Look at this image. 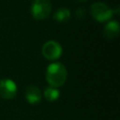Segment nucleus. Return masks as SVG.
Listing matches in <instances>:
<instances>
[{"label":"nucleus","instance_id":"f03ea898","mask_svg":"<svg viewBox=\"0 0 120 120\" xmlns=\"http://www.w3.org/2000/svg\"><path fill=\"white\" fill-rule=\"evenodd\" d=\"M90 13L92 17L99 22H107L113 16V10L102 2L93 3L90 8Z\"/></svg>","mask_w":120,"mask_h":120},{"label":"nucleus","instance_id":"423d86ee","mask_svg":"<svg viewBox=\"0 0 120 120\" xmlns=\"http://www.w3.org/2000/svg\"><path fill=\"white\" fill-rule=\"evenodd\" d=\"M25 98L31 105H37L41 101V93L38 87L29 85L25 89Z\"/></svg>","mask_w":120,"mask_h":120},{"label":"nucleus","instance_id":"1a4fd4ad","mask_svg":"<svg viewBox=\"0 0 120 120\" xmlns=\"http://www.w3.org/2000/svg\"><path fill=\"white\" fill-rule=\"evenodd\" d=\"M43 94H44L45 99L50 102L57 100L60 97V91L56 87H52V86H49V87L45 88Z\"/></svg>","mask_w":120,"mask_h":120},{"label":"nucleus","instance_id":"0eeeda50","mask_svg":"<svg viewBox=\"0 0 120 120\" xmlns=\"http://www.w3.org/2000/svg\"><path fill=\"white\" fill-rule=\"evenodd\" d=\"M120 31V27H119V23L117 21H110L106 23L103 33L104 36L108 38H114L118 36Z\"/></svg>","mask_w":120,"mask_h":120},{"label":"nucleus","instance_id":"20e7f679","mask_svg":"<svg viewBox=\"0 0 120 120\" xmlns=\"http://www.w3.org/2000/svg\"><path fill=\"white\" fill-rule=\"evenodd\" d=\"M42 54L48 60H57L62 55L61 45L54 40H49L42 46Z\"/></svg>","mask_w":120,"mask_h":120},{"label":"nucleus","instance_id":"39448f33","mask_svg":"<svg viewBox=\"0 0 120 120\" xmlns=\"http://www.w3.org/2000/svg\"><path fill=\"white\" fill-rule=\"evenodd\" d=\"M17 94V84L11 79L0 80V98L12 99Z\"/></svg>","mask_w":120,"mask_h":120},{"label":"nucleus","instance_id":"7ed1b4c3","mask_svg":"<svg viewBox=\"0 0 120 120\" xmlns=\"http://www.w3.org/2000/svg\"><path fill=\"white\" fill-rule=\"evenodd\" d=\"M30 9L34 19L45 20L51 14L52 4L50 0H34Z\"/></svg>","mask_w":120,"mask_h":120},{"label":"nucleus","instance_id":"9b49d317","mask_svg":"<svg viewBox=\"0 0 120 120\" xmlns=\"http://www.w3.org/2000/svg\"><path fill=\"white\" fill-rule=\"evenodd\" d=\"M78 2H86L87 0H77Z\"/></svg>","mask_w":120,"mask_h":120},{"label":"nucleus","instance_id":"9d476101","mask_svg":"<svg viewBox=\"0 0 120 120\" xmlns=\"http://www.w3.org/2000/svg\"><path fill=\"white\" fill-rule=\"evenodd\" d=\"M75 15H76L77 19H79V20L83 19L85 16V8H78L75 11Z\"/></svg>","mask_w":120,"mask_h":120},{"label":"nucleus","instance_id":"f257e3e1","mask_svg":"<svg viewBox=\"0 0 120 120\" xmlns=\"http://www.w3.org/2000/svg\"><path fill=\"white\" fill-rule=\"evenodd\" d=\"M45 76L50 86L58 87L65 83L68 77V71L62 63L54 62L48 66Z\"/></svg>","mask_w":120,"mask_h":120},{"label":"nucleus","instance_id":"6e6552de","mask_svg":"<svg viewBox=\"0 0 120 120\" xmlns=\"http://www.w3.org/2000/svg\"><path fill=\"white\" fill-rule=\"evenodd\" d=\"M70 10L66 8H60L56 9L53 14V19L58 22H66L70 19Z\"/></svg>","mask_w":120,"mask_h":120}]
</instances>
